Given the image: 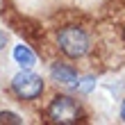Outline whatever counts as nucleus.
I'll use <instances>...</instances> for the list:
<instances>
[{"label":"nucleus","instance_id":"f257e3e1","mask_svg":"<svg viewBox=\"0 0 125 125\" xmlns=\"http://www.w3.org/2000/svg\"><path fill=\"white\" fill-rule=\"evenodd\" d=\"M57 41H59V48L66 57H71V59H77V57H84L86 50H89V36L82 27L77 25H66L59 30V36H57Z\"/></svg>","mask_w":125,"mask_h":125},{"label":"nucleus","instance_id":"f03ea898","mask_svg":"<svg viewBox=\"0 0 125 125\" xmlns=\"http://www.w3.org/2000/svg\"><path fill=\"white\" fill-rule=\"evenodd\" d=\"M48 116L52 123L59 125H75L77 121H82V107L77 105L68 95H57L48 107Z\"/></svg>","mask_w":125,"mask_h":125},{"label":"nucleus","instance_id":"7ed1b4c3","mask_svg":"<svg viewBox=\"0 0 125 125\" xmlns=\"http://www.w3.org/2000/svg\"><path fill=\"white\" fill-rule=\"evenodd\" d=\"M11 89L21 100H34L43 93V80L30 71H21L11 80Z\"/></svg>","mask_w":125,"mask_h":125},{"label":"nucleus","instance_id":"20e7f679","mask_svg":"<svg viewBox=\"0 0 125 125\" xmlns=\"http://www.w3.org/2000/svg\"><path fill=\"white\" fill-rule=\"evenodd\" d=\"M50 75H52L55 82H59V84H66V86H77V71L73 68V66L68 64H52V68H50Z\"/></svg>","mask_w":125,"mask_h":125},{"label":"nucleus","instance_id":"39448f33","mask_svg":"<svg viewBox=\"0 0 125 125\" xmlns=\"http://www.w3.org/2000/svg\"><path fill=\"white\" fill-rule=\"evenodd\" d=\"M14 59H16L21 66H23V68H30V66H34L36 57H34V52H32L27 46H23V43H21V46L14 48Z\"/></svg>","mask_w":125,"mask_h":125},{"label":"nucleus","instance_id":"423d86ee","mask_svg":"<svg viewBox=\"0 0 125 125\" xmlns=\"http://www.w3.org/2000/svg\"><path fill=\"white\" fill-rule=\"evenodd\" d=\"M23 118L14 112H0V125H21Z\"/></svg>","mask_w":125,"mask_h":125},{"label":"nucleus","instance_id":"0eeeda50","mask_svg":"<svg viewBox=\"0 0 125 125\" xmlns=\"http://www.w3.org/2000/svg\"><path fill=\"white\" fill-rule=\"evenodd\" d=\"M91 86H93V77H84L82 82H77V86H75V89H80V91H84V93H86V91L91 89Z\"/></svg>","mask_w":125,"mask_h":125},{"label":"nucleus","instance_id":"6e6552de","mask_svg":"<svg viewBox=\"0 0 125 125\" xmlns=\"http://www.w3.org/2000/svg\"><path fill=\"white\" fill-rule=\"evenodd\" d=\"M5 43H7V34H5L2 30H0V50L5 48Z\"/></svg>","mask_w":125,"mask_h":125},{"label":"nucleus","instance_id":"1a4fd4ad","mask_svg":"<svg viewBox=\"0 0 125 125\" xmlns=\"http://www.w3.org/2000/svg\"><path fill=\"white\" fill-rule=\"evenodd\" d=\"M121 118L125 121V102H123V107H121Z\"/></svg>","mask_w":125,"mask_h":125},{"label":"nucleus","instance_id":"9d476101","mask_svg":"<svg viewBox=\"0 0 125 125\" xmlns=\"http://www.w3.org/2000/svg\"><path fill=\"white\" fill-rule=\"evenodd\" d=\"M123 36H125V32H123Z\"/></svg>","mask_w":125,"mask_h":125}]
</instances>
